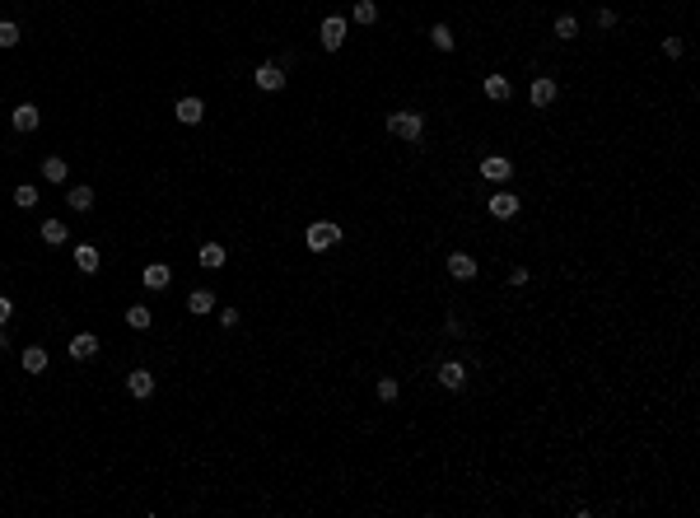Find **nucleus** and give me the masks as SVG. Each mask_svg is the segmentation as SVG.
Here are the masks:
<instances>
[{
	"instance_id": "nucleus-1",
	"label": "nucleus",
	"mask_w": 700,
	"mask_h": 518,
	"mask_svg": "<svg viewBox=\"0 0 700 518\" xmlns=\"http://www.w3.org/2000/svg\"><path fill=\"white\" fill-rule=\"evenodd\" d=\"M304 243H309L313 252L336 248V243H341V225H332V220H313V225H309V234H304Z\"/></svg>"
},
{
	"instance_id": "nucleus-2",
	"label": "nucleus",
	"mask_w": 700,
	"mask_h": 518,
	"mask_svg": "<svg viewBox=\"0 0 700 518\" xmlns=\"http://www.w3.org/2000/svg\"><path fill=\"white\" fill-rule=\"evenodd\" d=\"M388 131L397 135V140H411L416 145V140L425 135V117L421 113H388Z\"/></svg>"
},
{
	"instance_id": "nucleus-3",
	"label": "nucleus",
	"mask_w": 700,
	"mask_h": 518,
	"mask_svg": "<svg viewBox=\"0 0 700 518\" xmlns=\"http://www.w3.org/2000/svg\"><path fill=\"white\" fill-rule=\"evenodd\" d=\"M481 178L486 182H509L513 178V159L509 154H486L481 159Z\"/></svg>"
},
{
	"instance_id": "nucleus-4",
	"label": "nucleus",
	"mask_w": 700,
	"mask_h": 518,
	"mask_svg": "<svg viewBox=\"0 0 700 518\" xmlns=\"http://www.w3.org/2000/svg\"><path fill=\"white\" fill-rule=\"evenodd\" d=\"M318 43H323L327 52H341V43H345V19H341V14H327V19H323Z\"/></svg>"
},
{
	"instance_id": "nucleus-5",
	"label": "nucleus",
	"mask_w": 700,
	"mask_h": 518,
	"mask_svg": "<svg viewBox=\"0 0 700 518\" xmlns=\"http://www.w3.org/2000/svg\"><path fill=\"white\" fill-rule=\"evenodd\" d=\"M252 79H257V89H262V94H280V89H285V70H280L276 61H262Z\"/></svg>"
},
{
	"instance_id": "nucleus-6",
	"label": "nucleus",
	"mask_w": 700,
	"mask_h": 518,
	"mask_svg": "<svg viewBox=\"0 0 700 518\" xmlns=\"http://www.w3.org/2000/svg\"><path fill=\"white\" fill-rule=\"evenodd\" d=\"M439 383H444L448 393H462L467 388V364L462 360H444L439 364Z\"/></svg>"
},
{
	"instance_id": "nucleus-7",
	"label": "nucleus",
	"mask_w": 700,
	"mask_h": 518,
	"mask_svg": "<svg viewBox=\"0 0 700 518\" xmlns=\"http://www.w3.org/2000/svg\"><path fill=\"white\" fill-rule=\"evenodd\" d=\"M126 393H131L135 402L155 397V373H150V369H131V373H126Z\"/></svg>"
},
{
	"instance_id": "nucleus-8",
	"label": "nucleus",
	"mask_w": 700,
	"mask_h": 518,
	"mask_svg": "<svg viewBox=\"0 0 700 518\" xmlns=\"http://www.w3.org/2000/svg\"><path fill=\"white\" fill-rule=\"evenodd\" d=\"M448 276L453 281H477V257L472 252H448Z\"/></svg>"
},
{
	"instance_id": "nucleus-9",
	"label": "nucleus",
	"mask_w": 700,
	"mask_h": 518,
	"mask_svg": "<svg viewBox=\"0 0 700 518\" xmlns=\"http://www.w3.org/2000/svg\"><path fill=\"white\" fill-rule=\"evenodd\" d=\"M173 117H178L182 126H196L201 117H206V103H201V98H178V103H173Z\"/></svg>"
},
{
	"instance_id": "nucleus-10",
	"label": "nucleus",
	"mask_w": 700,
	"mask_h": 518,
	"mask_svg": "<svg viewBox=\"0 0 700 518\" xmlns=\"http://www.w3.org/2000/svg\"><path fill=\"white\" fill-rule=\"evenodd\" d=\"M140 281H145V290H168V281H173V271H168L164 261H150V266L140 271Z\"/></svg>"
},
{
	"instance_id": "nucleus-11",
	"label": "nucleus",
	"mask_w": 700,
	"mask_h": 518,
	"mask_svg": "<svg viewBox=\"0 0 700 518\" xmlns=\"http://www.w3.org/2000/svg\"><path fill=\"white\" fill-rule=\"evenodd\" d=\"M94 355H99V337H94V332L70 337V360H94Z\"/></svg>"
},
{
	"instance_id": "nucleus-12",
	"label": "nucleus",
	"mask_w": 700,
	"mask_h": 518,
	"mask_svg": "<svg viewBox=\"0 0 700 518\" xmlns=\"http://www.w3.org/2000/svg\"><path fill=\"white\" fill-rule=\"evenodd\" d=\"M38 122H43V113H38V103H19L14 108V131H38Z\"/></svg>"
},
{
	"instance_id": "nucleus-13",
	"label": "nucleus",
	"mask_w": 700,
	"mask_h": 518,
	"mask_svg": "<svg viewBox=\"0 0 700 518\" xmlns=\"http://www.w3.org/2000/svg\"><path fill=\"white\" fill-rule=\"evenodd\" d=\"M528 98H533V108H551L556 103V79H533V89H528Z\"/></svg>"
},
{
	"instance_id": "nucleus-14",
	"label": "nucleus",
	"mask_w": 700,
	"mask_h": 518,
	"mask_svg": "<svg viewBox=\"0 0 700 518\" xmlns=\"http://www.w3.org/2000/svg\"><path fill=\"white\" fill-rule=\"evenodd\" d=\"M490 215H495V220H513V215H518V196L513 192H495L490 196Z\"/></svg>"
},
{
	"instance_id": "nucleus-15",
	"label": "nucleus",
	"mask_w": 700,
	"mask_h": 518,
	"mask_svg": "<svg viewBox=\"0 0 700 518\" xmlns=\"http://www.w3.org/2000/svg\"><path fill=\"white\" fill-rule=\"evenodd\" d=\"M486 98L490 103H509L513 98V84L504 75H486Z\"/></svg>"
},
{
	"instance_id": "nucleus-16",
	"label": "nucleus",
	"mask_w": 700,
	"mask_h": 518,
	"mask_svg": "<svg viewBox=\"0 0 700 518\" xmlns=\"http://www.w3.org/2000/svg\"><path fill=\"white\" fill-rule=\"evenodd\" d=\"M75 266L84 271V276H94V271L103 266V261H99V248H89V243H79V248H75Z\"/></svg>"
},
{
	"instance_id": "nucleus-17",
	"label": "nucleus",
	"mask_w": 700,
	"mask_h": 518,
	"mask_svg": "<svg viewBox=\"0 0 700 518\" xmlns=\"http://www.w3.org/2000/svg\"><path fill=\"white\" fill-rule=\"evenodd\" d=\"M70 238V229L61 225V220H43V243H52V248H61Z\"/></svg>"
},
{
	"instance_id": "nucleus-18",
	"label": "nucleus",
	"mask_w": 700,
	"mask_h": 518,
	"mask_svg": "<svg viewBox=\"0 0 700 518\" xmlns=\"http://www.w3.org/2000/svg\"><path fill=\"white\" fill-rule=\"evenodd\" d=\"M66 205H70V210H94V187H70Z\"/></svg>"
},
{
	"instance_id": "nucleus-19",
	"label": "nucleus",
	"mask_w": 700,
	"mask_h": 518,
	"mask_svg": "<svg viewBox=\"0 0 700 518\" xmlns=\"http://www.w3.org/2000/svg\"><path fill=\"white\" fill-rule=\"evenodd\" d=\"M187 308H191V313H211V308H215V290H191L187 294Z\"/></svg>"
},
{
	"instance_id": "nucleus-20",
	"label": "nucleus",
	"mask_w": 700,
	"mask_h": 518,
	"mask_svg": "<svg viewBox=\"0 0 700 518\" xmlns=\"http://www.w3.org/2000/svg\"><path fill=\"white\" fill-rule=\"evenodd\" d=\"M430 43L439 47V52H453L457 38H453V28H448V23H434V28H430Z\"/></svg>"
},
{
	"instance_id": "nucleus-21",
	"label": "nucleus",
	"mask_w": 700,
	"mask_h": 518,
	"mask_svg": "<svg viewBox=\"0 0 700 518\" xmlns=\"http://www.w3.org/2000/svg\"><path fill=\"white\" fill-rule=\"evenodd\" d=\"M43 178H47V182H66V178H70L66 159H61V154H52V159H47V164H43Z\"/></svg>"
},
{
	"instance_id": "nucleus-22",
	"label": "nucleus",
	"mask_w": 700,
	"mask_h": 518,
	"mask_svg": "<svg viewBox=\"0 0 700 518\" xmlns=\"http://www.w3.org/2000/svg\"><path fill=\"white\" fill-rule=\"evenodd\" d=\"M201 266H206V271H220L224 266V243H206V248H201Z\"/></svg>"
},
{
	"instance_id": "nucleus-23",
	"label": "nucleus",
	"mask_w": 700,
	"mask_h": 518,
	"mask_svg": "<svg viewBox=\"0 0 700 518\" xmlns=\"http://www.w3.org/2000/svg\"><path fill=\"white\" fill-rule=\"evenodd\" d=\"M23 369H28V373H43L47 369V350L43 346H28V350H23Z\"/></svg>"
},
{
	"instance_id": "nucleus-24",
	"label": "nucleus",
	"mask_w": 700,
	"mask_h": 518,
	"mask_svg": "<svg viewBox=\"0 0 700 518\" xmlns=\"http://www.w3.org/2000/svg\"><path fill=\"white\" fill-rule=\"evenodd\" d=\"M126 327H131V332H145V327H150V308L131 304V308H126Z\"/></svg>"
},
{
	"instance_id": "nucleus-25",
	"label": "nucleus",
	"mask_w": 700,
	"mask_h": 518,
	"mask_svg": "<svg viewBox=\"0 0 700 518\" xmlns=\"http://www.w3.org/2000/svg\"><path fill=\"white\" fill-rule=\"evenodd\" d=\"M14 205H23V210H33L38 205V187L33 182H19V187H14Z\"/></svg>"
},
{
	"instance_id": "nucleus-26",
	"label": "nucleus",
	"mask_w": 700,
	"mask_h": 518,
	"mask_svg": "<svg viewBox=\"0 0 700 518\" xmlns=\"http://www.w3.org/2000/svg\"><path fill=\"white\" fill-rule=\"evenodd\" d=\"M350 19H355V23H374V19H378V5H374V0H355Z\"/></svg>"
},
{
	"instance_id": "nucleus-27",
	"label": "nucleus",
	"mask_w": 700,
	"mask_h": 518,
	"mask_svg": "<svg viewBox=\"0 0 700 518\" xmlns=\"http://www.w3.org/2000/svg\"><path fill=\"white\" fill-rule=\"evenodd\" d=\"M556 38H560V43L579 38V19H574V14H560V19H556Z\"/></svg>"
},
{
	"instance_id": "nucleus-28",
	"label": "nucleus",
	"mask_w": 700,
	"mask_h": 518,
	"mask_svg": "<svg viewBox=\"0 0 700 518\" xmlns=\"http://www.w3.org/2000/svg\"><path fill=\"white\" fill-rule=\"evenodd\" d=\"M0 47H19V23L0 19Z\"/></svg>"
},
{
	"instance_id": "nucleus-29",
	"label": "nucleus",
	"mask_w": 700,
	"mask_h": 518,
	"mask_svg": "<svg viewBox=\"0 0 700 518\" xmlns=\"http://www.w3.org/2000/svg\"><path fill=\"white\" fill-rule=\"evenodd\" d=\"M397 378H378V402H397Z\"/></svg>"
},
{
	"instance_id": "nucleus-30",
	"label": "nucleus",
	"mask_w": 700,
	"mask_h": 518,
	"mask_svg": "<svg viewBox=\"0 0 700 518\" xmlns=\"http://www.w3.org/2000/svg\"><path fill=\"white\" fill-rule=\"evenodd\" d=\"M663 57H682V38H663Z\"/></svg>"
},
{
	"instance_id": "nucleus-31",
	"label": "nucleus",
	"mask_w": 700,
	"mask_h": 518,
	"mask_svg": "<svg viewBox=\"0 0 700 518\" xmlns=\"http://www.w3.org/2000/svg\"><path fill=\"white\" fill-rule=\"evenodd\" d=\"M220 327H238V308H220Z\"/></svg>"
},
{
	"instance_id": "nucleus-32",
	"label": "nucleus",
	"mask_w": 700,
	"mask_h": 518,
	"mask_svg": "<svg viewBox=\"0 0 700 518\" xmlns=\"http://www.w3.org/2000/svg\"><path fill=\"white\" fill-rule=\"evenodd\" d=\"M10 317H14V304H10V299H5V294H0V327L10 322Z\"/></svg>"
},
{
	"instance_id": "nucleus-33",
	"label": "nucleus",
	"mask_w": 700,
	"mask_h": 518,
	"mask_svg": "<svg viewBox=\"0 0 700 518\" xmlns=\"http://www.w3.org/2000/svg\"><path fill=\"white\" fill-rule=\"evenodd\" d=\"M509 285H528V266H513L509 271Z\"/></svg>"
}]
</instances>
